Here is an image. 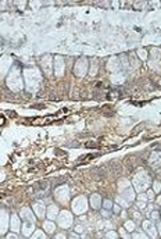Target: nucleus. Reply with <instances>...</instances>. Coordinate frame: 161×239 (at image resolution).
<instances>
[{"label": "nucleus", "instance_id": "nucleus-1", "mask_svg": "<svg viewBox=\"0 0 161 239\" xmlns=\"http://www.w3.org/2000/svg\"><path fill=\"white\" fill-rule=\"evenodd\" d=\"M72 209H74L75 213H78V214H81V213H85L86 211V199L83 198V196H81V198H77L74 200V203H72Z\"/></svg>", "mask_w": 161, "mask_h": 239}, {"label": "nucleus", "instance_id": "nucleus-2", "mask_svg": "<svg viewBox=\"0 0 161 239\" xmlns=\"http://www.w3.org/2000/svg\"><path fill=\"white\" fill-rule=\"evenodd\" d=\"M71 224H72V216L68 211H61L58 217V225L61 228H68Z\"/></svg>", "mask_w": 161, "mask_h": 239}, {"label": "nucleus", "instance_id": "nucleus-3", "mask_svg": "<svg viewBox=\"0 0 161 239\" xmlns=\"http://www.w3.org/2000/svg\"><path fill=\"white\" fill-rule=\"evenodd\" d=\"M67 192H68V189L65 188V186H63V188H60V189H57V190H56V198L58 199V202L65 203L67 200H68V195H67Z\"/></svg>", "mask_w": 161, "mask_h": 239}, {"label": "nucleus", "instance_id": "nucleus-4", "mask_svg": "<svg viewBox=\"0 0 161 239\" xmlns=\"http://www.w3.org/2000/svg\"><path fill=\"white\" fill-rule=\"evenodd\" d=\"M7 230V214L6 211H0V234H4Z\"/></svg>", "mask_w": 161, "mask_h": 239}, {"label": "nucleus", "instance_id": "nucleus-5", "mask_svg": "<svg viewBox=\"0 0 161 239\" xmlns=\"http://www.w3.org/2000/svg\"><path fill=\"white\" fill-rule=\"evenodd\" d=\"M143 228L146 230V232H147L150 236H156V228H154V224H153L152 221H144L143 222Z\"/></svg>", "mask_w": 161, "mask_h": 239}, {"label": "nucleus", "instance_id": "nucleus-6", "mask_svg": "<svg viewBox=\"0 0 161 239\" xmlns=\"http://www.w3.org/2000/svg\"><path fill=\"white\" fill-rule=\"evenodd\" d=\"M33 210H35V213H36V216L39 217V218H42V217L45 216V211H46L45 206H43L40 202H36L33 204Z\"/></svg>", "mask_w": 161, "mask_h": 239}, {"label": "nucleus", "instance_id": "nucleus-7", "mask_svg": "<svg viewBox=\"0 0 161 239\" xmlns=\"http://www.w3.org/2000/svg\"><path fill=\"white\" fill-rule=\"evenodd\" d=\"M57 216H58V209H57V206L51 204V206L47 209V217L53 220V218H56Z\"/></svg>", "mask_w": 161, "mask_h": 239}, {"label": "nucleus", "instance_id": "nucleus-8", "mask_svg": "<svg viewBox=\"0 0 161 239\" xmlns=\"http://www.w3.org/2000/svg\"><path fill=\"white\" fill-rule=\"evenodd\" d=\"M32 231H33V222H32V221H28V222H25V224H24L22 234L25 235V236H28V235L31 234Z\"/></svg>", "mask_w": 161, "mask_h": 239}, {"label": "nucleus", "instance_id": "nucleus-9", "mask_svg": "<svg viewBox=\"0 0 161 239\" xmlns=\"http://www.w3.org/2000/svg\"><path fill=\"white\" fill-rule=\"evenodd\" d=\"M11 230L13 231H18L19 230V220L17 216L11 217Z\"/></svg>", "mask_w": 161, "mask_h": 239}, {"label": "nucleus", "instance_id": "nucleus-10", "mask_svg": "<svg viewBox=\"0 0 161 239\" xmlns=\"http://www.w3.org/2000/svg\"><path fill=\"white\" fill-rule=\"evenodd\" d=\"M43 228H45V231H46L47 234H53L54 232V224L53 222H50V221H46L45 224H43Z\"/></svg>", "mask_w": 161, "mask_h": 239}, {"label": "nucleus", "instance_id": "nucleus-11", "mask_svg": "<svg viewBox=\"0 0 161 239\" xmlns=\"http://www.w3.org/2000/svg\"><path fill=\"white\" fill-rule=\"evenodd\" d=\"M90 203H92L93 209H97V207L100 206V196L99 195H93L92 199H90Z\"/></svg>", "mask_w": 161, "mask_h": 239}, {"label": "nucleus", "instance_id": "nucleus-12", "mask_svg": "<svg viewBox=\"0 0 161 239\" xmlns=\"http://www.w3.org/2000/svg\"><path fill=\"white\" fill-rule=\"evenodd\" d=\"M51 118H36L32 121V124L35 125H42V124H47V122H50Z\"/></svg>", "mask_w": 161, "mask_h": 239}, {"label": "nucleus", "instance_id": "nucleus-13", "mask_svg": "<svg viewBox=\"0 0 161 239\" xmlns=\"http://www.w3.org/2000/svg\"><path fill=\"white\" fill-rule=\"evenodd\" d=\"M32 239H46V238H45V234H43L42 231H36V232L33 234Z\"/></svg>", "mask_w": 161, "mask_h": 239}, {"label": "nucleus", "instance_id": "nucleus-14", "mask_svg": "<svg viewBox=\"0 0 161 239\" xmlns=\"http://www.w3.org/2000/svg\"><path fill=\"white\" fill-rule=\"evenodd\" d=\"M134 228H135L134 222H132V221H128V222H126V230H128V231H134Z\"/></svg>", "mask_w": 161, "mask_h": 239}, {"label": "nucleus", "instance_id": "nucleus-15", "mask_svg": "<svg viewBox=\"0 0 161 239\" xmlns=\"http://www.w3.org/2000/svg\"><path fill=\"white\" fill-rule=\"evenodd\" d=\"M107 238H110V239H117V234L111 231V232H108V234H107Z\"/></svg>", "mask_w": 161, "mask_h": 239}, {"label": "nucleus", "instance_id": "nucleus-16", "mask_svg": "<svg viewBox=\"0 0 161 239\" xmlns=\"http://www.w3.org/2000/svg\"><path fill=\"white\" fill-rule=\"evenodd\" d=\"M134 239H147V236H144L143 234H138V235H135Z\"/></svg>", "mask_w": 161, "mask_h": 239}, {"label": "nucleus", "instance_id": "nucleus-17", "mask_svg": "<svg viewBox=\"0 0 161 239\" xmlns=\"http://www.w3.org/2000/svg\"><path fill=\"white\" fill-rule=\"evenodd\" d=\"M160 189H161V185L158 182H154V190L156 192H160Z\"/></svg>", "mask_w": 161, "mask_h": 239}, {"label": "nucleus", "instance_id": "nucleus-18", "mask_svg": "<svg viewBox=\"0 0 161 239\" xmlns=\"http://www.w3.org/2000/svg\"><path fill=\"white\" fill-rule=\"evenodd\" d=\"M111 206H113V204H111V202H108V200H106V202H104V207H106V209H111Z\"/></svg>", "mask_w": 161, "mask_h": 239}, {"label": "nucleus", "instance_id": "nucleus-19", "mask_svg": "<svg viewBox=\"0 0 161 239\" xmlns=\"http://www.w3.org/2000/svg\"><path fill=\"white\" fill-rule=\"evenodd\" d=\"M56 239H65V235H64V234H57Z\"/></svg>", "mask_w": 161, "mask_h": 239}, {"label": "nucleus", "instance_id": "nucleus-20", "mask_svg": "<svg viewBox=\"0 0 161 239\" xmlns=\"http://www.w3.org/2000/svg\"><path fill=\"white\" fill-rule=\"evenodd\" d=\"M121 235H122V236H124L125 239H129V236H128V235H126V232H125L124 230H121Z\"/></svg>", "mask_w": 161, "mask_h": 239}, {"label": "nucleus", "instance_id": "nucleus-21", "mask_svg": "<svg viewBox=\"0 0 161 239\" xmlns=\"http://www.w3.org/2000/svg\"><path fill=\"white\" fill-rule=\"evenodd\" d=\"M7 239H18V236H17V235H14V234H11V235L7 236Z\"/></svg>", "mask_w": 161, "mask_h": 239}, {"label": "nucleus", "instance_id": "nucleus-22", "mask_svg": "<svg viewBox=\"0 0 161 239\" xmlns=\"http://www.w3.org/2000/svg\"><path fill=\"white\" fill-rule=\"evenodd\" d=\"M157 203H158V204H161V196H160L158 199H157Z\"/></svg>", "mask_w": 161, "mask_h": 239}, {"label": "nucleus", "instance_id": "nucleus-23", "mask_svg": "<svg viewBox=\"0 0 161 239\" xmlns=\"http://www.w3.org/2000/svg\"><path fill=\"white\" fill-rule=\"evenodd\" d=\"M158 231H160V234H161V222H158Z\"/></svg>", "mask_w": 161, "mask_h": 239}, {"label": "nucleus", "instance_id": "nucleus-24", "mask_svg": "<svg viewBox=\"0 0 161 239\" xmlns=\"http://www.w3.org/2000/svg\"><path fill=\"white\" fill-rule=\"evenodd\" d=\"M71 239H77V238H71Z\"/></svg>", "mask_w": 161, "mask_h": 239}]
</instances>
